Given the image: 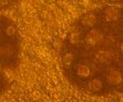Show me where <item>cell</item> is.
I'll return each instance as SVG.
<instances>
[{
  "instance_id": "obj_13",
  "label": "cell",
  "mask_w": 123,
  "mask_h": 102,
  "mask_svg": "<svg viewBox=\"0 0 123 102\" xmlns=\"http://www.w3.org/2000/svg\"><path fill=\"white\" fill-rule=\"evenodd\" d=\"M110 1H113V2H117V1H120V0H110Z\"/></svg>"
},
{
  "instance_id": "obj_1",
  "label": "cell",
  "mask_w": 123,
  "mask_h": 102,
  "mask_svg": "<svg viewBox=\"0 0 123 102\" xmlns=\"http://www.w3.org/2000/svg\"><path fill=\"white\" fill-rule=\"evenodd\" d=\"M86 43L90 46H97L99 45L102 41H104V34H102L99 30L98 29H91L89 34L86 35Z\"/></svg>"
},
{
  "instance_id": "obj_2",
  "label": "cell",
  "mask_w": 123,
  "mask_h": 102,
  "mask_svg": "<svg viewBox=\"0 0 123 102\" xmlns=\"http://www.w3.org/2000/svg\"><path fill=\"white\" fill-rule=\"evenodd\" d=\"M105 16L106 21L115 22V21H118L119 18H120V12L115 7H108L105 11Z\"/></svg>"
},
{
  "instance_id": "obj_9",
  "label": "cell",
  "mask_w": 123,
  "mask_h": 102,
  "mask_svg": "<svg viewBox=\"0 0 123 102\" xmlns=\"http://www.w3.org/2000/svg\"><path fill=\"white\" fill-rule=\"evenodd\" d=\"M74 61V55L72 53H66L62 57V63L66 68H69Z\"/></svg>"
},
{
  "instance_id": "obj_7",
  "label": "cell",
  "mask_w": 123,
  "mask_h": 102,
  "mask_svg": "<svg viewBox=\"0 0 123 102\" xmlns=\"http://www.w3.org/2000/svg\"><path fill=\"white\" fill-rule=\"evenodd\" d=\"M77 75L82 78H88L91 75V70L87 65H80L77 69Z\"/></svg>"
},
{
  "instance_id": "obj_12",
  "label": "cell",
  "mask_w": 123,
  "mask_h": 102,
  "mask_svg": "<svg viewBox=\"0 0 123 102\" xmlns=\"http://www.w3.org/2000/svg\"><path fill=\"white\" fill-rule=\"evenodd\" d=\"M8 4V0H0V8H3Z\"/></svg>"
},
{
  "instance_id": "obj_4",
  "label": "cell",
  "mask_w": 123,
  "mask_h": 102,
  "mask_svg": "<svg viewBox=\"0 0 123 102\" xmlns=\"http://www.w3.org/2000/svg\"><path fill=\"white\" fill-rule=\"evenodd\" d=\"M14 54V49L11 45H2L0 46V56L4 59H8Z\"/></svg>"
},
{
  "instance_id": "obj_5",
  "label": "cell",
  "mask_w": 123,
  "mask_h": 102,
  "mask_svg": "<svg viewBox=\"0 0 123 102\" xmlns=\"http://www.w3.org/2000/svg\"><path fill=\"white\" fill-rule=\"evenodd\" d=\"M97 22V18L94 14H88L86 15L83 20H82V25L86 28H93Z\"/></svg>"
},
{
  "instance_id": "obj_8",
  "label": "cell",
  "mask_w": 123,
  "mask_h": 102,
  "mask_svg": "<svg viewBox=\"0 0 123 102\" xmlns=\"http://www.w3.org/2000/svg\"><path fill=\"white\" fill-rule=\"evenodd\" d=\"M89 86L93 91H98L102 88V83H101V80L98 79H94L90 83Z\"/></svg>"
},
{
  "instance_id": "obj_6",
  "label": "cell",
  "mask_w": 123,
  "mask_h": 102,
  "mask_svg": "<svg viewBox=\"0 0 123 102\" xmlns=\"http://www.w3.org/2000/svg\"><path fill=\"white\" fill-rule=\"evenodd\" d=\"M96 56H97V60L101 64H107L111 61L110 54L108 52H106V51H104V50L98 51Z\"/></svg>"
},
{
  "instance_id": "obj_3",
  "label": "cell",
  "mask_w": 123,
  "mask_h": 102,
  "mask_svg": "<svg viewBox=\"0 0 123 102\" xmlns=\"http://www.w3.org/2000/svg\"><path fill=\"white\" fill-rule=\"evenodd\" d=\"M107 81L112 85H118L122 83V76L118 71H111L107 75Z\"/></svg>"
},
{
  "instance_id": "obj_11",
  "label": "cell",
  "mask_w": 123,
  "mask_h": 102,
  "mask_svg": "<svg viewBox=\"0 0 123 102\" xmlns=\"http://www.w3.org/2000/svg\"><path fill=\"white\" fill-rule=\"evenodd\" d=\"M15 34H16V29H15L14 27L9 26V27L6 28V34H7L8 36H13V35H15Z\"/></svg>"
},
{
  "instance_id": "obj_10",
  "label": "cell",
  "mask_w": 123,
  "mask_h": 102,
  "mask_svg": "<svg viewBox=\"0 0 123 102\" xmlns=\"http://www.w3.org/2000/svg\"><path fill=\"white\" fill-rule=\"evenodd\" d=\"M69 40L72 44H78L81 41V35L79 32H73L69 36Z\"/></svg>"
}]
</instances>
